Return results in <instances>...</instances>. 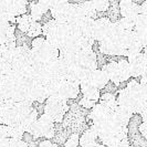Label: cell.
<instances>
[{"label": "cell", "instance_id": "30bf717a", "mask_svg": "<svg viewBox=\"0 0 147 147\" xmlns=\"http://www.w3.org/2000/svg\"><path fill=\"white\" fill-rule=\"evenodd\" d=\"M38 128L41 133V137H44L48 140H51L55 134V124L50 117L42 114L40 117H38L37 122Z\"/></svg>", "mask_w": 147, "mask_h": 147}, {"label": "cell", "instance_id": "7402d4cb", "mask_svg": "<svg viewBox=\"0 0 147 147\" xmlns=\"http://www.w3.org/2000/svg\"><path fill=\"white\" fill-rule=\"evenodd\" d=\"M94 23H95V20H94V19L85 18V19L79 24L80 34L83 36V37H90L93 39V34H94Z\"/></svg>", "mask_w": 147, "mask_h": 147}, {"label": "cell", "instance_id": "1f68e13d", "mask_svg": "<svg viewBox=\"0 0 147 147\" xmlns=\"http://www.w3.org/2000/svg\"><path fill=\"white\" fill-rule=\"evenodd\" d=\"M8 147H28V144L23 140L9 138L8 140Z\"/></svg>", "mask_w": 147, "mask_h": 147}, {"label": "cell", "instance_id": "4dcf8cb0", "mask_svg": "<svg viewBox=\"0 0 147 147\" xmlns=\"http://www.w3.org/2000/svg\"><path fill=\"white\" fill-rule=\"evenodd\" d=\"M95 102H93V101H90L88 98H85V97H82L81 100L79 101V106H81L82 109H84V110L86 111H90L94 105H95Z\"/></svg>", "mask_w": 147, "mask_h": 147}, {"label": "cell", "instance_id": "4316f807", "mask_svg": "<svg viewBox=\"0 0 147 147\" xmlns=\"http://www.w3.org/2000/svg\"><path fill=\"white\" fill-rule=\"evenodd\" d=\"M107 15H109V19L112 21V19H114L115 21L118 20V17H119V10H118V1H110V7L107 9ZM114 21V22H115ZM113 22V21H112Z\"/></svg>", "mask_w": 147, "mask_h": 147}, {"label": "cell", "instance_id": "d6986e66", "mask_svg": "<svg viewBox=\"0 0 147 147\" xmlns=\"http://www.w3.org/2000/svg\"><path fill=\"white\" fill-rule=\"evenodd\" d=\"M62 85H63V91H64V94L67 100H74L79 96L80 85L78 82L65 80V81H62Z\"/></svg>", "mask_w": 147, "mask_h": 147}, {"label": "cell", "instance_id": "d590c367", "mask_svg": "<svg viewBox=\"0 0 147 147\" xmlns=\"http://www.w3.org/2000/svg\"><path fill=\"white\" fill-rule=\"evenodd\" d=\"M104 90H106V91H107L106 93H113V92L116 90V86H115L114 84H112V83L109 85V83H107V84H106V86L104 88Z\"/></svg>", "mask_w": 147, "mask_h": 147}, {"label": "cell", "instance_id": "44dd1931", "mask_svg": "<svg viewBox=\"0 0 147 147\" xmlns=\"http://www.w3.org/2000/svg\"><path fill=\"white\" fill-rule=\"evenodd\" d=\"M100 105H102L105 111L111 114L113 111L115 110V107L117 106V103H116V96L114 93H104L103 95L100 96Z\"/></svg>", "mask_w": 147, "mask_h": 147}, {"label": "cell", "instance_id": "7a4b0ae2", "mask_svg": "<svg viewBox=\"0 0 147 147\" xmlns=\"http://www.w3.org/2000/svg\"><path fill=\"white\" fill-rule=\"evenodd\" d=\"M31 54L34 62L45 64L59 59V50L52 47L44 38L38 37L31 41Z\"/></svg>", "mask_w": 147, "mask_h": 147}, {"label": "cell", "instance_id": "8fae6325", "mask_svg": "<svg viewBox=\"0 0 147 147\" xmlns=\"http://www.w3.org/2000/svg\"><path fill=\"white\" fill-rule=\"evenodd\" d=\"M50 3H51V0H50V1L40 0V1H32V2H29L30 10H31L30 17H31L32 21H34V22L41 21V19L43 18V16L49 11V9H50Z\"/></svg>", "mask_w": 147, "mask_h": 147}, {"label": "cell", "instance_id": "2e32d148", "mask_svg": "<svg viewBox=\"0 0 147 147\" xmlns=\"http://www.w3.org/2000/svg\"><path fill=\"white\" fill-rule=\"evenodd\" d=\"M105 75L107 76L109 82H112L116 88L121 84L119 82V76H118V69H117V61H111L110 63L104 64L101 69Z\"/></svg>", "mask_w": 147, "mask_h": 147}, {"label": "cell", "instance_id": "52a82bcc", "mask_svg": "<svg viewBox=\"0 0 147 147\" xmlns=\"http://www.w3.org/2000/svg\"><path fill=\"white\" fill-rule=\"evenodd\" d=\"M127 62L131 70V78L136 79L140 78L143 73L147 72V55L145 51L128 57Z\"/></svg>", "mask_w": 147, "mask_h": 147}, {"label": "cell", "instance_id": "3957f363", "mask_svg": "<svg viewBox=\"0 0 147 147\" xmlns=\"http://www.w3.org/2000/svg\"><path fill=\"white\" fill-rule=\"evenodd\" d=\"M121 33L113 29L112 27V34L109 38H106L102 42H98V50L100 53L107 54V55H122L126 57L128 55L127 51L125 50L124 45L122 43V39H121Z\"/></svg>", "mask_w": 147, "mask_h": 147}, {"label": "cell", "instance_id": "484cf974", "mask_svg": "<svg viewBox=\"0 0 147 147\" xmlns=\"http://www.w3.org/2000/svg\"><path fill=\"white\" fill-rule=\"evenodd\" d=\"M27 36L26 37L28 38H33V39H36L38 38L39 36H41L42 34V24L40 23V22H34L32 21V23L30 24L29 27V30H28V32L26 33Z\"/></svg>", "mask_w": 147, "mask_h": 147}, {"label": "cell", "instance_id": "6da1fadb", "mask_svg": "<svg viewBox=\"0 0 147 147\" xmlns=\"http://www.w3.org/2000/svg\"><path fill=\"white\" fill-rule=\"evenodd\" d=\"M42 36L57 50H60L70 38L76 37L70 24L60 23L53 19H50L42 26Z\"/></svg>", "mask_w": 147, "mask_h": 147}, {"label": "cell", "instance_id": "277c9868", "mask_svg": "<svg viewBox=\"0 0 147 147\" xmlns=\"http://www.w3.org/2000/svg\"><path fill=\"white\" fill-rule=\"evenodd\" d=\"M69 110L70 105L67 101L48 97L45 100V105L43 107V114L51 118L54 124H62L63 118Z\"/></svg>", "mask_w": 147, "mask_h": 147}, {"label": "cell", "instance_id": "d4e9b609", "mask_svg": "<svg viewBox=\"0 0 147 147\" xmlns=\"http://www.w3.org/2000/svg\"><path fill=\"white\" fill-rule=\"evenodd\" d=\"M16 23H17V27H18V29L21 33H27L28 30H29L30 24L32 23V19H31L30 15L26 13V15L17 17L16 18Z\"/></svg>", "mask_w": 147, "mask_h": 147}, {"label": "cell", "instance_id": "f546056e", "mask_svg": "<svg viewBox=\"0 0 147 147\" xmlns=\"http://www.w3.org/2000/svg\"><path fill=\"white\" fill-rule=\"evenodd\" d=\"M79 137H80V135L76 133L71 134L69 136V138L65 140L63 147H79Z\"/></svg>", "mask_w": 147, "mask_h": 147}, {"label": "cell", "instance_id": "8d00e7d4", "mask_svg": "<svg viewBox=\"0 0 147 147\" xmlns=\"http://www.w3.org/2000/svg\"><path fill=\"white\" fill-rule=\"evenodd\" d=\"M92 147H105V146H104L103 144H101V143H96L95 145H93Z\"/></svg>", "mask_w": 147, "mask_h": 147}, {"label": "cell", "instance_id": "9c48e42d", "mask_svg": "<svg viewBox=\"0 0 147 147\" xmlns=\"http://www.w3.org/2000/svg\"><path fill=\"white\" fill-rule=\"evenodd\" d=\"M118 10L122 18L129 19L135 22L137 16L140 13V5L133 0H121L118 1Z\"/></svg>", "mask_w": 147, "mask_h": 147}, {"label": "cell", "instance_id": "ffe728a7", "mask_svg": "<svg viewBox=\"0 0 147 147\" xmlns=\"http://www.w3.org/2000/svg\"><path fill=\"white\" fill-rule=\"evenodd\" d=\"M97 142V135L93 129H91L90 127L86 128L83 134L79 137V146L81 147H92L95 145Z\"/></svg>", "mask_w": 147, "mask_h": 147}, {"label": "cell", "instance_id": "ac0fdd59", "mask_svg": "<svg viewBox=\"0 0 147 147\" xmlns=\"http://www.w3.org/2000/svg\"><path fill=\"white\" fill-rule=\"evenodd\" d=\"M107 116H109V113L105 111V109L102 105H100L98 103H96L91 110L88 111V115H86L88 119L90 121V126L92 125L93 123L103 121Z\"/></svg>", "mask_w": 147, "mask_h": 147}, {"label": "cell", "instance_id": "cb8c5ba5", "mask_svg": "<svg viewBox=\"0 0 147 147\" xmlns=\"http://www.w3.org/2000/svg\"><path fill=\"white\" fill-rule=\"evenodd\" d=\"M79 8L81 9L82 13L85 18H88V19H94L97 18V12L94 10V8L92 6L91 1H82V2H76Z\"/></svg>", "mask_w": 147, "mask_h": 147}, {"label": "cell", "instance_id": "e575fe53", "mask_svg": "<svg viewBox=\"0 0 147 147\" xmlns=\"http://www.w3.org/2000/svg\"><path fill=\"white\" fill-rule=\"evenodd\" d=\"M116 147H132V145H131V142L128 140V137H126V138H123L121 140Z\"/></svg>", "mask_w": 147, "mask_h": 147}, {"label": "cell", "instance_id": "603a6c76", "mask_svg": "<svg viewBox=\"0 0 147 147\" xmlns=\"http://www.w3.org/2000/svg\"><path fill=\"white\" fill-rule=\"evenodd\" d=\"M117 69H118V76L119 82H127L131 79V70L129 65L126 59H121L117 61Z\"/></svg>", "mask_w": 147, "mask_h": 147}, {"label": "cell", "instance_id": "d6a6232c", "mask_svg": "<svg viewBox=\"0 0 147 147\" xmlns=\"http://www.w3.org/2000/svg\"><path fill=\"white\" fill-rule=\"evenodd\" d=\"M138 133L144 140H147V122H142L140 123V126H138Z\"/></svg>", "mask_w": 147, "mask_h": 147}, {"label": "cell", "instance_id": "9a60e30c", "mask_svg": "<svg viewBox=\"0 0 147 147\" xmlns=\"http://www.w3.org/2000/svg\"><path fill=\"white\" fill-rule=\"evenodd\" d=\"M88 80L90 81V83H91L95 88H97L98 91L104 90V88L106 86V84L109 83L107 76L105 75V73H104L101 69H96L95 71H93V72L88 76Z\"/></svg>", "mask_w": 147, "mask_h": 147}, {"label": "cell", "instance_id": "5b68a950", "mask_svg": "<svg viewBox=\"0 0 147 147\" xmlns=\"http://www.w3.org/2000/svg\"><path fill=\"white\" fill-rule=\"evenodd\" d=\"M72 9V3L69 1H61V0H51L50 3V12L53 20L60 23H69L70 13Z\"/></svg>", "mask_w": 147, "mask_h": 147}, {"label": "cell", "instance_id": "836d02e7", "mask_svg": "<svg viewBox=\"0 0 147 147\" xmlns=\"http://www.w3.org/2000/svg\"><path fill=\"white\" fill-rule=\"evenodd\" d=\"M38 147H60V146L57 145V144H54V143H52V140H45L43 142H40Z\"/></svg>", "mask_w": 147, "mask_h": 147}, {"label": "cell", "instance_id": "e0dca14e", "mask_svg": "<svg viewBox=\"0 0 147 147\" xmlns=\"http://www.w3.org/2000/svg\"><path fill=\"white\" fill-rule=\"evenodd\" d=\"M112 116L113 119H115L117 123H119L121 125H124V126H128V123L131 121V118L134 116V114L131 113L129 111L125 110L121 106H116L115 110L113 111L111 114H109Z\"/></svg>", "mask_w": 147, "mask_h": 147}, {"label": "cell", "instance_id": "5bb4252c", "mask_svg": "<svg viewBox=\"0 0 147 147\" xmlns=\"http://www.w3.org/2000/svg\"><path fill=\"white\" fill-rule=\"evenodd\" d=\"M79 85H80V93L83 94V97L88 98L90 101H93L95 103L98 102L100 96H101V92L90 83L88 78L82 80Z\"/></svg>", "mask_w": 147, "mask_h": 147}, {"label": "cell", "instance_id": "f1b7e54d", "mask_svg": "<svg viewBox=\"0 0 147 147\" xmlns=\"http://www.w3.org/2000/svg\"><path fill=\"white\" fill-rule=\"evenodd\" d=\"M91 3L96 12H106L110 7L109 0H93V1H91Z\"/></svg>", "mask_w": 147, "mask_h": 147}, {"label": "cell", "instance_id": "ba28073f", "mask_svg": "<svg viewBox=\"0 0 147 147\" xmlns=\"http://www.w3.org/2000/svg\"><path fill=\"white\" fill-rule=\"evenodd\" d=\"M112 27H113V22L111 21L107 17H102V18L95 19L94 34H93L94 41L102 42L106 38L110 37L112 34Z\"/></svg>", "mask_w": 147, "mask_h": 147}, {"label": "cell", "instance_id": "4fadbf2b", "mask_svg": "<svg viewBox=\"0 0 147 147\" xmlns=\"http://www.w3.org/2000/svg\"><path fill=\"white\" fill-rule=\"evenodd\" d=\"M137 38L140 39L142 42V45L144 49H146L147 43V15H143L140 13L137 16L136 20H135V24H134V30H133Z\"/></svg>", "mask_w": 147, "mask_h": 147}, {"label": "cell", "instance_id": "83f0119b", "mask_svg": "<svg viewBox=\"0 0 147 147\" xmlns=\"http://www.w3.org/2000/svg\"><path fill=\"white\" fill-rule=\"evenodd\" d=\"M94 39L90 37H81L79 38V47H80V50H93V47H94Z\"/></svg>", "mask_w": 147, "mask_h": 147}, {"label": "cell", "instance_id": "7c38bea8", "mask_svg": "<svg viewBox=\"0 0 147 147\" xmlns=\"http://www.w3.org/2000/svg\"><path fill=\"white\" fill-rule=\"evenodd\" d=\"M116 103L118 106L125 109V110L129 111L131 113H133L135 115V111H136V106L137 103L136 101L132 97V95L128 93V91L126 90V88H121L117 91V97H116Z\"/></svg>", "mask_w": 147, "mask_h": 147}, {"label": "cell", "instance_id": "8992f818", "mask_svg": "<svg viewBox=\"0 0 147 147\" xmlns=\"http://www.w3.org/2000/svg\"><path fill=\"white\" fill-rule=\"evenodd\" d=\"M76 62L83 71L91 74L97 69L96 52L94 50H80L76 54Z\"/></svg>", "mask_w": 147, "mask_h": 147}]
</instances>
